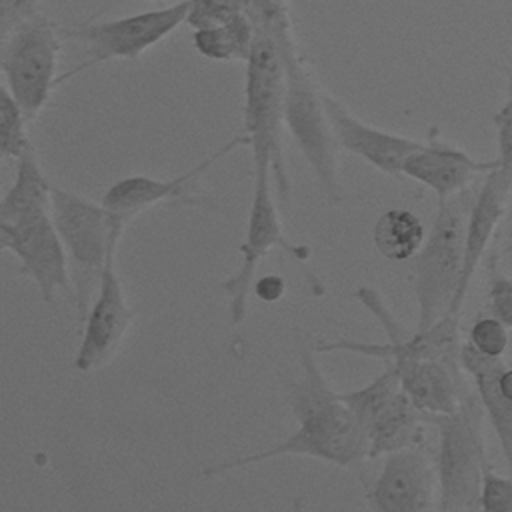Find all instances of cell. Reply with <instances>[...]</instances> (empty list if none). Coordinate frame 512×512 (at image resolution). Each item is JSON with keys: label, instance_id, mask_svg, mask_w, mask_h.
<instances>
[{"label": "cell", "instance_id": "1", "mask_svg": "<svg viewBox=\"0 0 512 512\" xmlns=\"http://www.w3.org/2000/svg\"><path fill=\"white\" fill-rule=\"evenodd\" d=\"M264 28L274 34L284 62V126L314 172L324 198L332 206L342 204L348 194L340 182L338 142L322 102V92L298 54L286 12Z\"/></svg>", "mask_w": 512, "mask_h": 512}, {"label": "cell", "instance_id": "2", "mask_svg": "<svg viewBox=\"0 0 512 512\" xmlns=\"http://www.w3.org/2000/svg\"><path fill=\"white\" fill-rule=\"evenodd\" d=\"M242 130L252 148L254 168H270L272 184L286 200L290 178L284 160V62L274 34L264 26H254L252 44L246 56Z\"/></svg>", "mask_w": 512, "mask_h": 512}, {"label": "cell", "instance_id": "3", "mask_svg": "<svg viewBox=\"0 0 512 512\" xmlns=\"http://www.w3.org/2000/svg\"><path fill=\"white\" fill-rule=\"evenodd\" d=\"M50 218L66 254L80 322L98 288L106 258L118 250L130 220L110 212L102 202L56 184L50 186Z\"/></svg>", "mask_w": 512, "mask_h": 512}, {"label": "cell", "instance_id": "4", "mask_svg": "<svg viewBox=\"0 0 512 512\" xmlns=\"http://www.w3.org/2000/svg\"><path fill=\"white\" fill-rule=\"evenodd\" d=\"M474 192L464 188L438 198V210L426 238L416 252L414 294L418 304L416 330L432 326L446 316L462 272L466 218Z\"/></svg>", "mask_w": 512, "mask_h": 512}, {"label": "cell", "instance_id": "5", "mask_svg": "<svg viewBox=\"0 0 512 512\" xmlns=\"http://www.w3.org/2000/svg\"><path fill=\"white\" fill-rule=\"evenodd\" d=\"M482 406L476 392H468L450 414H430L438 428L436 484L438 508L444 512L478 508L484 470L490 466L482 440Z\"/></svg>", "mask_w": 512, "mask_h": 512}, {"label": "cell", "instance_id": "6", "mask_svg": "<svg viewBox=\"0 0 512 512\" xmlns=\"http://www.w3.org/2000/svg\"><path fill=\"white\" fill-rule=\"evenodd\" d=\"M296 420L298 428L282 442L254 454L214 464L206 468L202 476L214 478L222 472L278 456H308L340 468L354 466L366 458L364 432L360 430L348 406L342 402L340 392L338 398L330 400L320 408L298 414Z\"/></svg>", "mask_w": 512, "mask_h": 512}, {"label": "cell", "instance_id": "7", "mask_svg": "<svg viewBox=\"0 0 512 512\" xmlns=\"http://www.w3.org/2000/svg\"><path fill=\"white\" fill-rule=\"evenodd\" d=\"M60 26L36 12L18 24L0 46V74L28 122H34L58 86Z\"/></svg>", "mask_w": 512, "mask_h": 512}, {"label": "cell", "instance_id": "8", "mask_svg": "<svg viewBox=\"0 0 512 512\" xmlns=\"http://www.w3.org/2000/svg\"><path fill=\"white\" fill-rule=\"evenodd\" d=\"M274 248L288 252L302 268L308 278L310 288L316 294H324V286L320 280L306 268V260L310 258V248L304 244L292 242L282 228L280 214L272 196V172L270 168H254V190L252 204L246 220V236L240 244V266L234 274H230L222 288L228 296V310L232 324H242L248 312V292L252 288V280L260 260Z\"/></svg>", "mask_w": 512, "mask_h": 512}, {"label": "cell", "instance_id": "9", "mask_svg": "<svg viewBox=\"0 0 512 512\" xmlns=\"http://www.w3.org/2000/svg\"><path fill=\"white\" fill-rule=\"evenodd\" d=\"M340 398L364 432L366 458L372 460L400 448L424 444L428 416L404 394L390 364L370 384L342 392Z\"/></svg>", "mask_w": 512, "mask_h": 512}, {"label": "cell", "instance_id": "10", "mask_svg": "<svg viewBox=\"0 0 512 512\" xmlns=\"http://www.w3.org/2000/svg\"><path fill=\"white\" fill-rule=\"evenodd\" d=\"M354 296L360 304L380 322L384 328L388 342H356V340H336L322 342L318 352H336L346 350L370 358H382L386 362L402 360V358H432L444 362L448 368L462 372L460 368V328L458 316L446 314L438 318L432 326L424 330H406V326L388 310L380 292L372 286H360Z\"/></svg>", "mask_w": 512, "mask_h": 512}, {"label": "cell", "instance_id": "11", "mask_svg": "<svg viewBox=\"0 0 512 512\" xmlns=\"http://www.w3.org/2000/svg\"><path fill=\"white\" fill-rule=\"evenodd\" d=\"M188 0H176L164 8L144 10L112 20L82 22L72 26H60L62 38L78 40L88 46L92 58L60 78L66 80L72 74L106 60H138L146 50L160 44L180 24L186 22Z\"/></svg>", "mask_w": 512, "mask_h": 512}, {"label": "cell", "instance_id": "12", "mask_svg": "<svg viewBox=\"0 0 512 512\" xmlns=\"http://www.w3.org/2000/svg\"><path fill=\"white\" fill-rule=\"evenodd\" d=\"M0 250H10L18 258V274L36 284L46 304H52L60 290H72L66 254L50 218V208L0 222Z\"/></svg>", "mask_w": 512, "mask_h": 512}, {"label": "cell", "instance_id": "13", "mask_svg": "<svg viewBox=\"0 0 512 512\" xmlns=\"http://www.w3.org/2000/svg\"><path fill=\"white\" fill-rule=\"evenodd\" d=\"M134 320L122 280L116 272V250L108 254L98 288L80 320L82 334L74 356L78 372L104 368L118 352Z\"/></svg>", "mask_w": 512, "mask_h": 512}, {"label": "cell", "instance_id": "14", "mask_svg": "<svg viewBox=\"0 0 512 512\" xmlns=\"http://www.w3.org/2000/svg\"><path fill=\"white\" fill-rule=\"evenodd\" d=\"M248 144V138L244 134L234 136L230 142L220 146L216 152H212L208 158L200 160L196 166H192L188 172L174 176V178H156L148 174H130L114 184H110L102 196V204L128 220H132L136 214L156 206V204H184V206H204L206 200L198 196V190L192 186L198 176H202L214 162L236 150L238 146Z\"/></svg>", "mask_w": 512, "mask_h": 512}, {"label": "cell", "instance_id": "15", "mask_svg": "<svg viewBox=\"0 0 512 512\" xmlns=\"http://www.w3.org/2000/svg\"><path fill=\"white\" fill-rule=\"evenodd\" d=\"M436 466L422 446L384 454L380 474L368 490V506L378 512H424L436 506Z\"/></svg>", "mask_w": 512, "mask_h": 512}, {"label": "cell", "instance_id": "16", "mask_svg": "<svg viewBox=\"0 0 512 512\" xmlns=\"http://www.w3.org/2000/svg\"><path fill=\"white\" fill-rule=\"evenodd\" d=\"M510 178H512V168L498 164L484 174L480 188L472 196L468 218H466L462 272H460L458 288H456V294H454L448 314L460 316V310L468 296L472 278L486 254V248H488L500 220L506 214Z\"/></svg>", "mask_w": 512, "mask_h": 512}, {"label": "cell", "instance_id": "17", "mask_svg": "<svg viewBox=\"0 0 512 512\" xmlns=\"http://www.w3.org/2000/svg\"><path fill=\"white\" fill-rule=\"evenodd\" d=\"M322 102L338 146L360 156L390 178H400L404 160L422 146L420 140L362 122L340 100L326 92H322Z\"/></svg>", "mask_w": 512, "mask_h": 512}, {"label": "cell", "instance_id": "18", "mask_svg": "<svg viewBox=\"0 0 512 512\" xmlns=\"http://www.w3.org/2000/svg\"><path fill=\"white\" fill-rule=\"evenodd\" d=\"M496 160L472 158L462 148L436 138L430 132V140L422 142L402 164V174L430 188L438 198L452 196L464 188H470L478 176L498 166Z\"/></svg>", "mask_w": 512, "mask_h": 512}, {"label": "cell", "instance_id": "19", "mask_svg": "<svg viewBox=\"0 0 512 512\" xmlns=\"http://www.w3.org/2000/svg\"><path fill=\"white\" fill-rule=\"evenodd\" d=\"M504 366L502 358L482 356L470 346V342L460 346V368L474 382V392L480 400L482 412L488 416L512 472V400L498 388V374Z\"/></svg>", "mask_w": 512, "mask_h": 512}, {"label": "cell", "instance_id": "20", "mask_svg": "<svg viewBox=\"0 0 512 512\" xmlns=\"http://www.w3.org/2000/svg\"><path fill=\"white\" fill-rule=\"evenodd\" d=\"M50 182L42 172L36 150L30 144L16 158L12 186L0 198V222H10L32 210L50 208Z\"/></svg>", "mask_w": 512, "mask_h": 512}, {"label": "cell", "instance_id": "21", "mask_svg": "<svg viewBox=\"0 0 512 512\" xmlns=\"http://www.w3.org/2000/svg\"><path fill=\"white\" fill-rule=\"evenodd\" d=\"M372 238L376 250L384 258L404 262L416 256L426 238V230L414 212L406 208H392L376 220Z\"/></svg>", "mask_w": 512, "mask_h": 512}, {"label": "cell", "instance_id": "22", "mask_svg": "<svg viewBox=\"0 0 512 512\" xmlns=\"http://www.w3.org/2000/svg\"><path fill=\"white\" fill-rule=\"evenodd\" d=\"M254 36V26L250 18L240 12L230 20L214 26L194 28L192 42L194 48L208 60H246Z\"/></svg>", "mask_w": 512, "mask_h": 512}, {"label": "cell", "instance_id": "23", "mask_svg": "<svg viewBox=\"0 0 512 512\" xmlns=\"http://www.w3.org/2000/svg\"><path fill=\"white\" fill-rule=\"evenodd\" d=\"M28 118L12 92L0 82V162L16 160L32 142L26 132Z\"/></svg>", "mask_w": 512, "mask_h": 512}, {"label": "cell", "instance_id": "24", "mask_svg": "<svg viewBox=\"0 0 512 512\" xmlns=\"http://www.w3.org/2000/svg\"><path fill=\"white\" fill-rule=\"evenodd\" d=\"M468 342L482 356L502 358L508 348V326H504L494 314L482 316L472 324Z\"/></svg>", "mask_w": 512, "mask_h": 512}, {"label": "cell", "instance_id": "25", "mask_svg": "<svg viewBox=\"0 0 512 512\" xmlns=\"http://www.w3.org/2000/svg\"><path fill=\"white\" fill-rule=\"evenodd\" d=\"M244 12V0H188L186 22L192 28L214 26Z\"/></svg>", "mask_w": 512, "mask_h": 512}, {"label": "cell", "instance_id": "26", "mask_svg": "<svg viewBox=\"0 0 512 512\" xmlns=\"http://www.w3.org/2000/svg\"><path fill=\"white\" fill-rule=\"evenodd\" d=\"M478 508L486 512H512V478H504L488 466L480 482Z\"/></svg>", "mask_w": 512, "mask_h": 512}, {"label": "cell", "instance_id": "27", "mask_svg": "<svg viewBox=\"0 0 512 512\" xmlns=\"http://www.w3.org/2000/svg\"><path fill=\"white\" fill-rule=\"evenodd\" d=\"M488 302L492 314L508 328H512V278L496 268V258L490 260Z\"/></svg>", "mask_w": 512, "mask_h": 512}, {"label": "cell", "instance_id": "28", "mask_svg": "<svg viewBox=\"0 0 512 512\" xmlns=\"http://www.w3.org/2000/svg\"><path fill=\"white\" fill-rule=\"evenodd\" d=\"M38 4L40 0H0V46L18 24L40 12Z\"/></svg>", "mask_w": 512, "mask_h": 512}, {"label": "cell", "instance_id": "29", "mask_svg": "<svg viewBox=\"0 0 512 512\" xmlns=\"http://www.w3.org/2000/svg\"><path fill=\"white\" fill-rule=\"evenodd\" d=\"M496 138H498V162L512 168V96L494 114Z\"/></svg>", "mask_w": 512, "mask_h": 512}, {"label": "cell", "instance_id": "30", "mask_svg": "<svg viewBox=\"0 0 512 512\" xmlns=\"http://www.w3.org/2000/svg\"><path fill=\"white\" fill-rule=\"evenodd\" d=\"M284 290H286V284H284V278L282 276H276V274H268L264 278H260L254 286V292L260 300L264 302H276L284 296Z\"/></svg>", "mask_w": 512, "mask_h": 512}, {"label": "cell", "instance_id": "31", "mask_svg": "<svg viewBox=\"0 0 512 512\" xmlns=\"http://www.w3.org/2000/svg\"><path fill=\"white\" fill-rule=\"evenodd\" d=\"M498 388L506 398L512 400V368L508 366L502 368V372L498 374Z\"/></svg>", "mask_w": 512, "mask_h": 512}, {"label": "cell", "instance_id": "32", "mask_svg": "<svg viewBox=\"0 0 512 512\" xmlns=\"http://www.w3.org/2000/svg\"><path fill=\"white\" fill-rule=\"evenodd\" d=\"M506 96H512V58L506 66Z\"/></svg>", "mask_w": 512, "mask_h": 512}, {"label": "cell", "instance_id": "33", "mask_svg": "<svg viewBox=\"0 0 512 512\" xmlns=\"http://www.w3.org/2000/svg\"><path fill=\"white\" fill-rule=\"evenodd\" d=\"M508 196L512 198V178H510V184H508Z\"/></svg>", "mask_w": 512, "mask_h": 512}, {"label": "cell", "instance_id": "34", "mask_svg": "<svg viewBox=\"0 0 512 512\" xmlns=\"http://www.w3.org/2000/svg\"><path fill=\"white\" fill-rule=\"evenodd\" d=\"M276 2H278V4H284V6H286V0H276Z\"/></svg>", "mask_w": 512, "mask_h": 512}, {"label": "cell", "instance_id": "35", "mask_svg": "<svg viewBox=\"0 0 512 512\" xmlns=\"http://www.w3.org/2000/svg\"><path fill=\"white\" fill-rule=\"evenodd\" d=\"M150 2H166V0H150ZM176 2V0H174Z\"/></svg>", "mask_w": 512, "mask_h": 512}]
</instances>
